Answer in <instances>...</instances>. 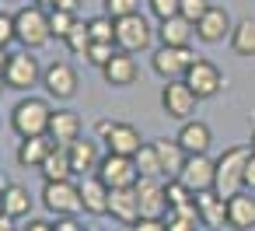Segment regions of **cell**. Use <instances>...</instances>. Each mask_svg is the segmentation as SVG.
<instances>
[{
	"label": "cell",
	"instance_id": "cell-36",
	"mask_svg": "<svg viewBox=\"0 0 255 231\" xmlns=\"http://www.w3.org/2000/svg\"><path fill=\"white\" fill-rule=\"evenodd\" d=\"M210 7H213L210 0H182V4H178V14H182L185 21H192V25H196V21H199Z\"/></svg>",
	"mask_w": 255,
	"mask_h": 231
},
{
	"label": "cell",
	"instance_id": "cell-10",
	"mask_svg": "<svg viewBox=\"0 0 255 231\" xmlns=\"http://www.w3.org/2000/svg\"><path fill=\"white\" fill-rule=\"evenodd\" d=\"M178 182L185 189H192L196 196L206 193V189H213V182H217V158H210V154H189L185 165H182V172H178Z\"/></svg>",
	"mask_w": 255,
	"mask_h": 231
},
{
	"label": "cell",
	"instance_id": "cell-30",
	"mask_svg": "<svg viewBox=\"0 0 255 231\" xmlns=\"http://www.w3.org/2000/svg\"><path fill=\"white\" fill-rule=\"evenodd\" d=\"M133 161H136L140 179H164V168H161V158H157V147H154V144H143V147L133 154Z\"/></svg>",
	"mask_w": 255,
	"mask_h": 231
},
{
	"label": "cell",
	"instance_id": "cell-26",
	"mask_svg": "<svg viewBox=\"0 0 255 231\" xmlns=\"http://www.w3.org/2000/svg\"><path fill=\"white\" fill-rule=\"evenodd\" d=\"M192 35H196V25H192V21H185L182 14H175V18L161 21V28H157L161 46H189V42H192Z\"/></svg>",
	"mask_w": 255,
	"mask_h": 231
},
{
	"label": "cell",
	"instance_id": "cell-42",
	"mask_svg": "<svg viewBox=\"0 0 255 231\" xmlns=\"http://www.w3.org/2000/svg\"><path fill=\"white\" fill-rule=\"evenodd\" d=\"M81 7V0H49V11H74L77 14Z\"/></svg>",
	"mask_w": 255,
	"mask_h": 231
},
{
	"label": "cell",
	"instance_id": "cell-47",
	"mask_svg": "<svg viewBox=\"0 0 255 231\" xmlns=\"http://www.w3.org/2000/svg\"><path fill=\"white\" fill-rule=\"evenodd\" d=\"M7 56H11L7 49H0V77H4V70H7Z\"/></svg>",
	"mask_w": 255,
	"mask_h": 231
},
{
	"label": "cell",
	"instance_id": "cell-33",
	"mask_svg": "<svg viewBox=\"0 0 255 231\" xmlns=\"http://www.w3.org/2000/svg\"><path fill=\"white\" fill-rule=\"evenodd\" d=\"M74 25H77V14H74V11H49V28H53V35H56L60 42L70 35Z\"/></svg>",
	"mask_w": 255,
	"mask_h": 231
},
{
	"label": "cell",
	"instance_id": "cell-40",
	"mask_svg": "<svg viewBox=\"0 0 255 231\" xmlns=\"http://www.w3.org/2000/svg\"><path fill=\"white\" fill-rule=\"evenodd\" d=\"M168 231H199V217H182V214H168Z\"/></svg>",
	"mask_w": 255,
	"mask_h": 231
},
{
	"label": "cell",
	"instance_id": "cell-27",
	"mask_svg": "<svg viewBox=\"0 0 255 231\" xmlns=\"http://www.w3.org/2000/svg\"><path fill=\"white\" fill-rule=\"evenodd\" d=\"M154 147H157V158H161V168H164V179H178V172H182V165H185V151H182V144L171 137H164V140H154Z\"/></svg>",
	"mask_w": 255,
	"mask_h": 231
},
{
	"label": "cell",
	"instance_id": "cell-20",
	"mask_svg": "<svg viewBox=\"0 0 255 231\" xmlns=\"http://www.w3.org/2000/svg\"><path fill=\"white\" fill-rule=\"evenodd\" d=\"M77 186H81V207H84V214H95V217L109 214V186L98 175H81Z\"/></svg>",
	"mask_w": 255,
	"mask_h": 231
},
{
	"label": "cell",
	"instance_id": "cell-1",
	"mask_svg": "<svg viewBox=\"0 0 255 231\" xmlns=\"http://www.w3.org/2000/svg\"><path fill=\"white\" fill-rule=\"evenodd\" d=\"M14 32H18V42L21 49H42L49 39H53V28H49V11L42 4H28L14 14Z\"/></svg>",
	"mask_w": 255,
	"mask_h": 231
},
{
	"label": "cell",
	"instance_id": "cell-28",
	"mask_svg": "<svg viewBox=\"0 0 255 231\" xmlns=\"http://www.w3.org/2000/svg\"><path fill=\"white\" fill-rule=\"evenodd\" d=\"M42 179L46 182H67V179H74V165H70V154H67V147H53L49 151V158L42 161Z\"/></svg>",
	"mask_w": 255,
	"mask_h": 231
},
{
	"label": "cell",
	"instance_id": "cell-8",
	"mask_svg": "<svg viewBox=\"0 0 255 231\" xmlns=\"http://www.w3.org/2000/svg\"><path fill=\"white\" fill-rule=\"evenodd\" d=\"M42 207L49 214H56V217H74L77 210H84L81 207V186L74 179H67V182H46L42 186Z\"/></svg>",
	"mask_w": 255,
	"mask_h": 231
},
{
	"label": "cell",
	"instance_id": "cell-13",
	"mask_svg": "<svg viewBox=\"0 0 255 231\" xmlns=\"http://www.w3.org/2000/svg\"><path fill=\"white\" fill-rule=\"evenodd\" d=\"M182 81L199 95V102H203V98H213V95L224 88V74H220V67H217L213 60H203V56L185 70V77H182Z\"/></svg>",
	"mask_w": 255,
	"mask_h": 231
},
{
	"label": "cell",
	"instance_id": "cell-11",
	"mask_svg": "<svg viewBox=\"0 0 255 231\" xmlns=\"http://www.w3.org/2000/svg\"><path fill=\"white\" fill-rule=\"evenodd\" d=\"M109 189H129L140 182V172H136V161L126 158V154H105L98 172H95Z\"/></svg>",
	"mask_w": 255,
	"mask_h": 231
},
{
	"label": "cell",
	"instance_id": "cell-44",
	"mask_svg": "<svg viewBox=\"0 0 255 231\" xmlns=\"http://www.w3.org/2000/svg\"><path fill=\"white\" fill-rule=\"evenodd\" d=\"M245 189L248 193H255V154L248 158V165H245Z\"/></svg>",
	"mask_w": 255,
	"mask_h": 231
},
{
	"label": "cell",
	"instance_id": "cell-43",
	"mask_svg": "<svg viewBox=\"0 0 255 231\" xmlns=\"http://www.w3.org/2000/svg\"><path fill=\"white\" fill-rule=\"evenodd\" d=\"M53 231H84L74 217H56V224H53Z\"/></svg>",
	"mask_w": 255,
	"mask_h": 231
},
{
	"label": "cell",
	"instance_id": "cell-46",
	"mask_svg": "<svg viewBox=\"0 0 255 231\" xmlns=\"http://www.w3.org/2000/svg\"><path fill=\"white\" fill-rule=\"evenodd\" d=\"M0 231H14V221L7 214H0Z\"/></svg>",
	"mask_w": 255,
	"mask_h": 231
},
{
	"label": "cell",
	"instance_id": "cell-6",
	"mask_svg": "<svg viewBox=\"0 0 255 231\" xmlns=\"http://www.w3.org/2000/svg\"><path fill=\"white\" fill-rule=\"evenodd\" d=\"M196 60H199V56H196L189 46H157L154 56H150V67H154V74L164 77V81H182L185 70H189Z\"/></svg>",
	"mask_w": 255,
	"mask_h": 231
},
{
	"label": "cell",
	"instance_id": "cell-31",
	"mask_svg": "<svg viewBox=\"0 0 255 231\" xmlns=\"http://www.w3.org/2000/svg\"><path fill=\"white\" fill-rule=\"evenodd\" d=\"M63 46L70 49V56H88V49H91V32H88V21H77V25L70 28V35L63 39Z\"/></svg>",
	"mask_w": 255,
	"mask_h": 231
},
{
	"label": "cell",
	"instance_id": "cell-2",
	"mask_svg": "<svg viewBox=\"0 0 255 231\" xmlns=\"http://www.w3.org/2000/svg\"><path fill=\"white\" fill-rule=\"evenodd\" d=\"M248 158H252V147L248 144L245 147H227L217 158V182H213V189L224 200L245 189V165H248Z\"/></svg>",
	"mask_w": 255,
	"mask_h": 231
},
{
	"label": "cell",
	"instance_id": "cell-4",
	"mask_svg": "<svg viewBox=\"0 0 255 231\" xmlns=\"http://www.w3.org/2000/svg\"><path fill=\"white\" fill-rule=\"evenodd\" d=\"M95 133H98V140H105L109 154H126V158H133V154L143 147L140 130H136L133 123H123V119H98Z\"/></svg>",
	"mask_w": 255,
	"mask_h": 231
},
{
	"label": "cell",
	"instance_id": "cell-24",
	"mask_svg": "<svg viewBox=\"0 0 255 231\" xmlns=\"http://www.w3.org/2000/svg\"><path fill=\"white\" fill-rule=\"evenodd\" d=\"M56 144L49 140V137H25L21 144H18V165L21 168H42V161L49 158V151H53Z\"/></svg>",
	"mask_w": 255,
	"mask_h": 231
},
{
	"label": "cell",
	"instance_id": "cell-23",
	"mask_svg": "<svg viewBox=\"0 0 255 231\" xmlns=\"http://www.w3.org/2000/svg\"><path fill=\"white\" fill-rule=\"evenodd\" d=\"M102 74H105V84H112V88H129V84L136 81V60H133L129 53L116 49V56L102 67Z\"/></svg>",
	"mask_w": 255,
	"mask_h": 231
},
{
	"label": "cell",
	"instance_id": "cell-32",
	"mask_svg": "<svg viewBox=\"0 0 255 231\" xmlns=\"http://www.w3.org/2000/svg\"><path fill=\"white\" fill-rule=\"evenodd\" d=\"M88 32H91V42H116V21L109 14H98L88 21Z\"/></svg>",
	"mask_w": 255,
	"mask_h": 231
},
{
	"label": "cell",
	"instance_id": "cell-35",
	"mask_svg": "<svg viewBox=\"0 0 255 231\" xmlns=\"http://www.w3.org/2000/svg\"><path fill=\"white\" fill-rule=\"evenodd\" d=\"M102 4H105V14H109L112 21L129 18V14H136V11H140V0H102Z\"/></svg>",
	"mask_w": 255,
	"mask_h": 231
},
{
	"label": "cell",
	"instance_id": "cell-39",
	"mask_svg": "<svg viewBox=\"0 0 255 231\" xmlns=\"http://www.w3.org/2000/svg\"><path fill=\"white\" fill-rule=\"evenodd\" d=\"M11 42H18V32H14V14H0V49H7Z\"/></svg>",
	"mask_w": 255,
	"mask_h": 231
},
{
	"label": "cell",
	"instance_id": "cell-12",
	"mask_svg": "<svg viewBox=\"0 0 255 231\" xmlns=\"http://www.w3.org/2000/svg\"><path fill=\"white\" fill-rule=\"evenodd\" d=\"M42 88L49 91V98L70 102V98L77 95V70H74V63H67V60L49 63V67L42 70Z\"/></svg>",
	"mask_w": 255,
	"mask_h": 231
},
{
	"label": "cell",
	"instance_id": "cell-18",
	"mask_svg": "<svg viewBox=\"0 0 255 231\" xmlns=\"http://www.w3.org/2000/svg\"><path fill=\"white\" fill-rule=\"evenodd\" d=\"M67 154H70V165H74V175H95L98 172V165H102V151H98V140H84V137H77L70 147H67Z\"/></svg>",
	"mask_w": 255,
	"mask_h": 231
},
{
	"label": "cell",
	"instance_id": "cell-49",
	"mask_svg": "<svg viewBox=\"0 0 255 231\" xmlns=\"http://www.w3.org/2000/svg\"><path fill=\"white\" fill-rule=\"evenodd\" d=\"M248 147H252V154H255V130H252V140H248Z\"/></svg>",
	"mask_w": 255,
	"mask_h": 231
},
{
	"label": "cell",
	"instance_id": "cell-7",
	"mask_svg": "<svg viewBox=\"0 0 255 231\" xmlns=\"http://www.w3.org/2000/svg\"><path fill=\"white\" fill-rule=\"evenodd\" d=\"M4 84L14 88V91H32L35 84H42V67H39V60L32 56V49H21V53H11V56H7Z\"/></svg>",
	"mask_w": 255,
	"mask_h": 231
},
{
	"label": "cell",
	"instance_id": "cell-22",
	"mask_svg": "<svg viewBox=\"0 0 255 231\" xmlns=\"http://www.w3.org/2000/svg\"><path fill=\"white\" fill-rule=\"evenodd\" d=\"M175 140L182 144V151H185V154H206V151H210V144H213V133H210V126H206V123H199V119H185Z\"/></svg>",
	"mask_w": 255,
	"mask_h": 231
},
{
	"label": "cell",
	"instance_id": "cell-14",
	"mask_svg": "<svg viewBox=\"0 0 255 231\" xmlns=\"http://www.w3.org/2000/svg\"><path fill=\"white\" fill-rule=\"evenodd\" d=\"M164 182L168 179H140L133 189H136V200H140V217H168V193H164Z\"/></svg>",
	"mask_w": 255,
	"mask_h": 231
},
{
	"label": "cell",
	"instance_id": "cell-17",
	"mask_svg": "<svg viewBox=\"0 0 255 231\" xmlns=\"http://www.w3.org/2000/svg\"><path fill=\"white\" fill-rule=\"evenodd\" d=\"M46 137L53 144H60V147H70L81 137V116L74 109H53V119H49V133Z\"/></svg>",
	"mask_w": 255,
	"mask_h": 231
},
{
	"label": "cell",
	"instance_id": "cell-37",
	"mask_svg": "<svg viewBox=\"0 0 255 231\" xmlns=\"http://www.w3.org/2000/svg\"><path fill=\"white\" fill-rule=\"evenodd\" d=\"M112 56H116V42H91V49H88V63H95V67H105Z\"/></svg>",
	"mask_w": 255,
	"mask_h": 231
},
{
	"label": "cell",
	"instance_id": "cell-21",
	"mask_svg": "<svg viewBox=\"0 0 255 231\" xmlns=\"http://www.w3.org/2000/svg\"><path fill=\"white\" fill-rule=\"evenodd\" d=\"M109 214H112L119 224L133 228V224L140 221V200H136V189H133V186H129V189H109Z\"/></svg>",
	"mask_w": 255,
	"mask_h": 231
},
{
	"label": "cell",
	"instance_id": "cell-50",
	"mask_svg": "<svg viewBox=\"0 0 255 231\" xmlns=\"http://www.w3.org/2000/svg\"><path fill=\"white\" fill-rule=\"evenodd\" d=\"M4 88H7V84H4V77H0V91H4Z\"/></svg>",
	"mask_w": 255,
	"mask_h": 231
},
{
	"label": "cell",
	"instance_id": "cell-9",
	"mask_svg": "<svg viewBox=\"0 0 255 231\" xmlns=\"http://www.w3.org/2000/svg\"><path fill=\"white\" fill-rule=\"evenodd\" d=\"M196 105H199V95L185 84V81H168L164 91H161V109L164 116L185 123V119H196Z\"/></svg>",
	"mask_w": 255,
	"mask_h": 231
},
{
	"label": "cell",
	"instance_id": "cell-25",
	"mask_svg": "<svg viewBox=\"0 0 255 231\" xmlns=\"http://www.w3.org/2000/svg\"><path fill=\"white\" fill-rule=\"evenodd\" d=\"M0 214H7L11 221L28 217V214H32V196H28V189L18 186V182H7L4 196H0Z\"/></svg>",
	"mask_w": 255,
	"mask_h": 231
},
{
	"label": "cell",
	"instance_id": "cell-16",
	"mask_svg": "<svg viewBox=\"0 0 255 231\" xmlns=\"http://www.w3.org/2000/svg\"><path fill=\"white\" fill-rule=\"evenodd\" d=\"M227 228H234V231L255 228V193L241 189V193L227 196Z\"/></svg>",
	"mask_w": 255,
	"mask_h": 231
},
{
	"label": "cell",
	"instance_id": "cell-38",
	"mask_svg": "<svg viewBox=\"0 0 255 231\" xmlns=\"http://www.w3.org/2000/svg\"><path fill=\"white\" fill-rule=\"evenodd\" d=\"M147 4H150V14H154L157 21H168V18L178 14V4H182V0H147Z\"/></svg>",
	"mask_w": 255,
	"mask_h": 231
},
{
	"label": "cell",
	"instance_id": "cell-41",
	"mask_svg": "<svg viewBox=\"0 0 255 231\" xmlns=\"http://www.w3.org/2000/svg\"><path fill=\"white\" fill-rule=\"evenodd\" d=\"M129 231H168V221L164 217H140Z\"/></svg>",
	"mask_w": 255,
	"mask_h": 231
},
{
	"label": "cell",
	"instance_id": "cell-34",
	"mask_svg": "<svg viewBox=\"0 0 255 231\" xmlns=\"http://www.w3.org/2000/svg\"><path fill=\"white\" fill-rule=\"evenodd\" d=\"M164 193H168V207H171V210H175V207H185V203L196 200V193L185 189L178 179H168V182H164Z\"/></svg>",
	"mask_w": 255,
	"mask_h": 231
},
{
	"label": "cell",
	"instance_id": "cell-29",
	"mask_svg": "<svg viewBox=\"0 0 255 231\" xmlns=\"http://www.w3.org/2000/svg\"><path fill=\"white\" fill-rule=\"evenodd\" d=\"M227 42H231V49H234L238 56H255V21H252V18L238 21Z\"/></svg>",
	"mask_w": 255,
	"mask_h": 231
},
{
	"label": "cell",
	"instance_id": "cell-45",
	"mask_svg": "<svg viewBox=\"0 0 255 231\" xmlns=\"http://www.w3.org/2000/svg\"><path fill=\"white\" fill-rule=\"evenodd\" d=\"M25 231H53V224H49V221H28Z\"/></svg>",
	"mask_w": 255,
	"mask_h": 231
},
{
	"label": "cell",
	"instance_id": "cell-15",
	"mask_svg": "<svg viewBox=\"0 0 255 231\" xmlns=\"http://www.w3.org/2000/svg\"><path fill=\"white\" fill-rule=\"evenodd\" d=\"M231 32H234V21H231V14H227L224 7H217V4L196 21V39L206 42V46H217V42L231 39Z\"/></svg>",
	"mask_w": 255,
	"mask_h": 231
},
{
	"label": "cell",
	"instance_id": "cell-3",
	"mask_svg": "<svg viewBox=\"0 0 255 231\" xmlns=\"http://www.w3.org/2000/svg\"><path fill=\"white\" fill-rule=\"evenodd\" d=\"M49 119H53V109L49 102L42 98H21L11 112V130L25 140V137H46L49 133Z\"/></svg>",
	"mask_w": 255,
	"mask_h": 231
},
{
	"label": "cell",
	"instance_id": "cell-19",
	"mask_svg": "<svg viewBox=\"0 0 255 231\" xmlns=\"http://www.w3.org/2000/svg\"><path fill=\"white\" fill-rule=\"evenodd\" d=\"M196 210H199V224H206L210 231H220L227 224V200L217 189H206L196 196Z\"/></svg>",
	"mask_w": 255,
	"mask_h": 231
},
{
	"label": "cell",
	"instance_id": "cell-48",
	"mask_svg": "<svg viewBox=\"0 0 255 231\" xmlns=\"http://www.w3.org/2000/svg\"><path fill=\"white\" fill-rule=\"evenodd\" d=\"M4 189H7V179H4V175H0V196H4Z\"/></svg>",
	"mask_w": 255,
	"mask_h": 231
},
{
	"label": "cell",
	"instance_id": "cell-5",
	"mask_svg": "<svg viewBox=\"0 0 255 231\" xmlns=\"http://www.w3.org/2000/svg\"><path fill=\"white\" fill-rule=\"evenodd\" d=\"M150 42H154V25H150L140 11L116 21V49H123V53L133 56V53L150 49Z\"/></svg>",
	"mask_w": 255,
	"mask_h": 231
}]
</instances>
